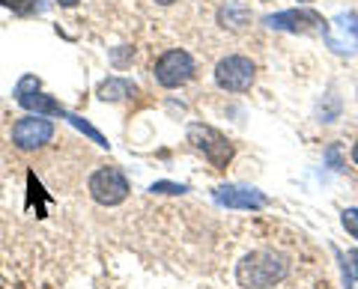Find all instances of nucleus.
Wrapping results in <instances>:
<instances>
[{
    "instance_id": "f257e3e1",
    "label": "nucleus",
    "mask_w": 358,
    "mask_h": 289,
    "mask_svg": "<svg viewBox=\"0 0 358 289\" xmlns=\"http://www.w3.org/2000/svg\"><path fill=\"white\" fill-rule=\"evenodd\" d=\"M287 274H289L287 257H281L275 251H254L239 262L236 281L245 289H268V286L281 283Z\"/></svg>"
},
{
    "instance_id": "f03ea898",
    "label": "nucleus",
    "mask_w": 358,
    "mask_h": 289,
    "mask_svg": "<svg viewBox=\"0 0 358 289\" xmlns=\"http://www.w3.org/2000/svg\"><path fill=\"white\" fill-rule=\"evenodd\" d=\"M188 140L194 143L197 152H203V158L215 170H224L233 158V143L224 138L218 128L203 126V122H192V126H188Z\"/></svg>"
},
{
    "instance_id": "7ed1b4c3",
    "label": "nucleus",
    "mask_w": 358,
    "mask_h": 289,
    "mask_svg": "<svg viewBox=\"0 0 358 289\" xmlns=\"http://www.w3.org/2000/svg\"><path fill=\"white\" fill-rule=\"evenodd\" d=\"M192 77H194V60H192V54L182 51V48L162 54L159 63H155V81L162 87H167V90L185 87Z\"/></svg>"
},
{
    "instance_id": "20e7f679",
    "label": "nucleus",
    "mask_w": 358,
    "mask_h": 289,
    "mask_svg": "<svg viewBox=\"0 0 358 289\" xmlns=\"http://www.w3.org/2000/svg\"><path fill=\"white\" fill-rule=\"evenodd\" d=\"M90 197L99 206H120L129 197V179L117 168H99L90 176Z\"/></svg>"
},
{
    "instance_id": "39448f33",
    "label": "nucleus",
    "mask_w": 358,
    "mask_h": 289,
    "mask_svg": "<svg viewBox=\"0 0 358 289\" xmlns=\"http://www.w3.org/2000/svg\"><path fill=\"white\" fill-rule=\"evenodd\" d=\"M254 77H257V66L248 57H242V54H230V57H224L215 66V81L227 93H245L254 84Z\"/></svg>"
},
{
    "instance_id": "423d86ee",
    "label": "nucleus",
    "mask_w": 358,
    "mask_h": 289,
    "mask_svg": "<svg viewBox=\"0 0 358 289\" xmlns=\"http://www.w3.org/2000/svg\"><path fill=\"white\" fill-rule=\"evenodd\" d=\"M15 102L27 110H36L39 117H66L69 110H66L60 102H54L51 96L39 93V81L33 75H24L15 87Z\"/></svg>"
},
{
    "instance_id": "0eeeda50",
    "label": "nucleus",
    "mask_w": 358,
    "mask_h": 289,
    "mask_svg": "<svg viewBox=\"0 0 358 289\" xmlns=\"http://www.w3.org/2000/svg\"><path fill=\"white\" fill-rule=\"evenodd\" d=\"M54 138V122L51 119H45V117H24V119H18L15 126H13V143L18 149H42L45 143H51Z\"/></svg>"
},
{
    "instance_id": "6e6552de",
    "label": "nucleus",
    "mask_w": 358,
    "mask_h": 289,
    "mask_svg": "<svg viewBox=\"0 0 358 289\" xmlns=\"http://www.w3.org/2000/svg\"><path fill=\"white\" fill-rule=\"evenodd\" d=\"M266 27L287 30V33H326L329 30V24L322 21V15L313 13V9H287V13L268 15Z\"/></svg>"
},
{
    "instance_id": "1a4fd4ad",
    "label": "nucleus",
    "mask_w": 358,
    "mask_h": 289,
    "mask_svg": "<svg viewBox=\"0 0 358 289\" xmlns=\"http://www.w3.org/2000/svg\"><path fill=\"white\" fill-rule=\"evenodd\" d=\"M215 203L227 206V209H245V212H257V209L268 206V197L257 188H245V185H221L215 191Z\"/></svg>"
},
{
    "instance_id": "9d476101",
    "label": "nucleus",
    "mask_w": 358,
    "mask_h": 289,
    "mask_svg": "<svg viewBox=\"0 0 358 289\" xmlns=\"http://www.w3.org/2000/svg\"><path fill=\"white\" fill-rule=\"evenodd\" d=\"M329 48L338 54H355L358 51V15L343 13L331 21V27L326 30Z\"/></svg>"
},
{
    "instance_id": "9b49d317",
    "label": "nucleus",
    "mask_w": 358,
    "mask_h": 289,
    "mask_svg": "<svg viewBox=\"0 0 358 289\" xmlns=\"http://www.w3.org/2000/svg\"><path fill=\"white\" fill-rule=\"evenodd\" d=\"M134 93H138V87L126 81V77H108V81L99 87V98H102V102H120V98H129Z\"/></svg>"
},
{
    "instance_id": "f8f14e48",
    "label": "nucleus",
    "mask_w": 358,
    "mask_h": 289,
    "mask_svg": "<svg viewBox=\"0 0 358 289\" xmlns=\"http://www.w3.org/2000/svg\"><path fill=\"white\" fill-rule=\"evenodd\" d=\"M66 119H69V122H72V126H75L78 131H84V135H87L90 140H93V143H99V147H102V149H108V147H110V143H108V138L102 135V131H96V128L90 126L87 119H81L78 114H66Z\"/></svg>"
},
{
    "instance_id": "ddd939ff",
    "label": "nucleus",
    "mask_w": 358,
    "mask_h": 289,
    "mask_svg": "<svg viewBox=\"0 0 358 289\" xmlns=\"http://www.w3.org/2000/svg\"><path fill=\"white\" fill-rule=\"evenodd\" d=\"M0 6L13 9V13H18V15H33V13H42L45 9L42 0H0Z\"/></svg>"
},
{
    "instance_id": "4468645a",
    "label": "nucleus",
    "mask_w": 358,
    "mask_h": 289,
    "mask_svg": "<svg viewBox=\"0 0 358 289\" xmlns=\"http://www.w3.org/2000/svg\"><path fill=\"white\" fill-rule=\"evenodd\" d=\"M341 221H343V230L350 232L352 239H358V209H343Z\"/></svg>"
},
{
    "instance_id": "2eb2a0df",
    "label": "nucleus",
    "mask_w": 358,
    "mask_h": 289,
    "mask_svg": "<svg viewBox=\"0 0 358 289\" xmlns=\"http://www.w3.org/2000/svg\"><path fill=\"white\" fill-rule=\"evenodd\" d=\"M152 194H185L188 185H176V182H152L150 188Z\"/></svg>"
},
{
    "instance_id": "dca6fc26",
    "label": "nucleus",
    "mask_w": 358,
    "mask_h": 289,
    "mask_svg": "<svg viewBox=\"0 0 358 289\" xmlns=\"http://www.w3.org/2000/svg\"><path fill=\"white\" fill-rule=\"evenodd\" d=\"M57 3H60V6H75L78 0H57Z\"/></svg>"
},
{
    "instance_id": "f3484780",
    "label": "nucleus",
    "mask_w": 358,
    "mask_h": 289,
    "mask_svg": "<svg viewBox=\"0 0 358 289\" xmlns=\"http://www.w3.org/2000/svg\"><path fill=\"white\" fill-rule=\"evenodd\" d=\"M352 161L358 164V140H355V147H352Z\"/></svg>"
},
{
    "instance_id": "a211bd4d",
    "label": "nucleus",
    "mask_w": 358,
    "mask_h": 289,
    "mask_svg": "<svg viewBox=\"0 0 358 289\" xmlns=\"http://www.w3.org/2000/svg\"><path fill=\"white\" fill-rule=\"evenodd\" d=\"M159 6H171V3H176V0H155Z\"/></svg>"
},
{
    "instance_id": "6ab92c4d",
    "label": "nucleus",
    "mask_w": 358,
    "mask_h": 289,
    "mask_svg": "<svg viewBox=\"0 0 358 289\" xmlns=\"http://www.w3.org/2000/svg\"><path fill=\"white\" fill-rule=\"evenodd\" d=\"M301 3H310V0H301Z\"/></svg>"
}]
</instances>
